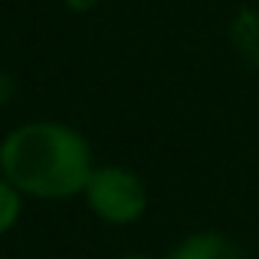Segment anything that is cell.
Wrapping results in <instances>:
<instances>
[{"label": "cell", "mask_w": 259, "mask_h": 259, "mask_svg": "<svg viewBox=\"0 0 259 259\" xmlns=\"http://www.w3.org/2000/svg\"><path fill=\"white\" fill-rule=\"evenodd\" d=\"M229 43L247 67L259 70V10L256 7L235 10V16L229 22Z\"/></svg>", "instance_id": "4"}, {"label": "cell", "mask_w": 259, "mask_h": 259, "mask_svg": "<svg viewBox=\"0 0 259 259\" xmlns=\"http://www.w3.org/2000/svg\"><path fill=\"white\" fill-rule=\"evenodd\" d=\"M95 171L89 138L55 119L22 122L0 141V174L25 198L64 201L85 192Z\"/></svg>", "instance_id": "1"}, {"label": "cell", "mask_w": 259, "mask_h": 259, "mask_svg": "<svg viewBox=\"0 0 259 259\" xmlns=\"http://www.w3.org/2000/svg\"><path fill=\"white\" fill-rule=\"evenodd\" d=\"M165 259H247V253L232 235L220 229H198L183 235Z\"/></svg>", "instance_id": "3"}, {"label": "cell", "mask_w": 259, "mask_h": 259, "mask_svg": "<svg viewBox=\"0 0 259 259\" xmlns=\"http://www.w3.org/2000/svg\"><path fill=\"white\" fill-rule=\"evenodd\" d=\"M22 207H25V195L0 174V238L10 235L19 220H22Z\"/></svg>", "instance_id": "5"}, {"label": "cell", "mask_w": 259, "mask_h": 259, "mask_svg": "<svg viewBox=\"0 0 259 259\" xmlns=\"http://www.w3.org/2000/svg\"><path fill=\"white\" fill-rule=\"evenodd\" d=\"M82 201L107 226H135L150 207V186L125 165H95Z\"/></svg>", "instance_id": "2"}, {"label": "cell", "mask_w": 259, "mask_h": 259, "mask_svg": "<svg viewBox=\"0 0 259 259\" xmlns=\"http://www.w3.org/2000/svg\"><path fill=\"white\" fill-rule=\"evenodd\" d=\"M64 4V10H70V13H76V16H82V13H92L101 0H61Z\"/></svg>", "instance_id": "7"}, {"label": "cell", "mask_w": 259, "mask_h": 259, "mask_svg": "<svg viewBox=\"0 0 259 259\" xmlns=\"http://www.w3.org/2000/svg\"><path fill=\"white\" fill-rule=\"evenodd\" d=\"M119 259H156V256H150V253H125Z\"/></svg>", "instance_id": "8"}, {"label": "cell", "mask_w": 259, "mask_h": 259, "mask_svg": "<svg viewBox=\"0 0 259 259\" xmlns=\"http://www.w3.org/2000/svg\"><path fill=\"white\" fill-rule=\"evenodd\" d=\"M16 95H19V85H16V79H13L10 73H4V70H0V110H4V107H10V104L16 101Z\"/></svg>", "instance_id": "6"}]
</instances>
